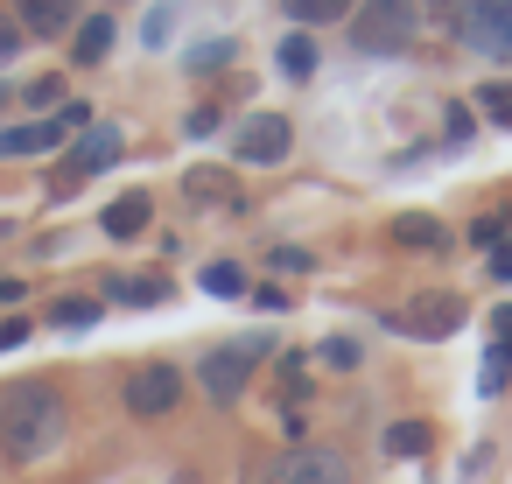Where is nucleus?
Returning a JSON list of instances; mask_svg holds the SVG:
<instances>
[{
    "label": "nucleus",
    "mask_w": 512,
    "mask_h": 484,
    "mask_svg": "<svg viewBox=\"0 0 512 484\" xmlns=\"http://www.w3.org/2000/svg\"><path fill=\"white\" fill-rule=\"evenodd\" d=\"M64 442V400L43 379H22L0 393V456L8 463H43Z\"/></svg>",
    "instance_id": "1"
},
{
    "label": "nucleus",
    "mask_w": 512,
    "mask_h": 484,
    "mask_svg": "<svg viewBox=\"0 0 512 484\" xmlns=\"http://www.w3.org/2000/svg\"><path fill=\"white\" fill-rule=\"evenodd\" d=\"M113 36H120V29H113V15H92V22H78V43H71V57H78V64H99V57L113 50Z\"/></svg>",
    "instance_id": "13"
},
{
    "label": "nucleus",
    "mask_w": 512,
    "mask_h": 484,
    "mask_svg": "<svg viewBox=\"0 0 512 484\" xmlns=\"http://www.w3.org/2000/svg\"><path fill=\"white\" fill-rule=\"evenodd\" d=\"M15 22L22 36H64L78 22V0H15Z\"/></svg>",
    "instance_id": "10"
},
{
    "label": "nucleus",
    "mask_w": 512,
    "mask_h": 484,
    "mask_svg": "<svg viewBox=\"0 0 512 484\" xmlns=\"http://www.w3.org/2000/svg\"><path fill=\"white\" fill-rule=\"evenodd\" d=\"M0 99H8V92H0Z\"/></svg>",
    "instance_id": "32"
},
{
    "label": "nucleus",
    "mask_w": 512,
    "mask_h": 484,
    "mask_svg": "<svg viewBox=\"0 0 512 484\" xmlns=\"http://www.w3.org/2000/svg\"><path fill=\"white\" fill-rule=\"evenodd\" d=\"M491 274H498V281H512V246H498V253H491Z\"/></svg>",
    "instance_id": "31"
},
{
    "label": "nucleus",
    "mask_w": 512,
    "mask_h": 484,
    "mask_svg": "<svg viewBox=\"0 0 512 484\" xmlns=\"http://www.w3.org/2000/svg\"><path fill=\"white\" fill-rule=\"evenodd\" d=\"M148 218H155V204H148L141 190H127V197H113V204H106V239H141V232H148Z\"/></svg>",
    "instance_id": "12"
},
{
    "label": "nucleus",
    "mask_w": 512,
    "mask_h": 484,
    "mask_svg": "<svg viewBox=\"0 0 512 484\" xmlns=\"http://www.w3.org/2000/svg\"><path fill=\"white\" fill-rule=\"evenodd\" d=\"M274 267H281V274H302V267H309V253H295V246H281V253H274Z\"/></svg>",
    "instance_id": "29"
},
{
    "label": "nucleus",
    "mask_w": 512,
    "mask_h": 484,
    "mask_svg": "<svg viewBox=\"0 0 512 484\" xmlns=\"http://www.w3.org/2000/svg\"><path fill=\"white\" fill-rule=\"evenodd\" d=\"M64 120H29V127H0V155H43V148H64Z\"/></svg>",
    "instance_id": "11"
},
{
    "label": "nucleus",
    "mask_w": 512,
    "mask_h": 484,
    "mask_svg": "<svg viewBox=\"0 0 512 484\" xmlns=\"http://www.w3.org/2000/svg\"><path fill=\"white\" fill-rule=\"evenodd\" d=\"M113 162H120V127H85L78 148H71V162H64V176H57V190H78L85 176H99Z\"/></svg>",
    "instance_id": "7"
},
{
    "label": "nucleus",
    "mask_w": 512,
    "mask_h": 484,
    "mask_svg": "<svg viewBox=\"0 0 512 484\" xmlns=\"http://www.w3.org/2000/svg\"><path fill=\"white\" fill-rule=\"evenodd\" d=\"M323 358H330V365H358V344H351V337H330Z\"/></svg>",
    "instance_id": "27"
},
{
    "label": "nucleus",
    "mask_w": 512,
    "mask_h": 484,
    "mask_svg": "<svg viewBox=\"0 0 512 484\" xmlns=\"http://www.w3.org/2000/svg\"><path fill=\"white\" fill-rule=\"evenodd\" d=\"M484 113L491 120H512V85H484Z\"/></svg>",
    "instance_id": "24"
},
{
    "label": "nucleus",
    "mask_w": 512,
    "mask_h": 484,
    "mask_svg": "<svg viewBox=\"0 0 512 484\" xmlns=\"http://www.w3.org/2000/svg\"><path fill=\"white\" fill-rule=\"evenodd\" d=\"M505 372H512V344H491V351H484V393H498Z\"/></svg>",
    "instance_id": "23"
},
{
    "label": "nucleus",
    "mask_w": 512,
    "mask_h": 484,
    "mask_svg": "<svg viewBox=\"0 0 512 484\" xmlns=\"http://www.w3.org/2000/svg\"><path fill=\"white\" fill-rule=\"evenodd\" d=\"M50 323H57V330H85V323H99V302H57Z\"/></svg>",
    "instance_id": "21"
},
{
    "label": "nucleus",
    "mask_w": 512,
    "mask_h": 484,
    "mask_svg": "<svg viewBox=\"0 0 512 484\" xmlns=\"http://www.w3.org/2000/svg\"><path fill=\"white\" fill-rule=\"evenodd\" d=\"M288 120L281 113H253V120H239V162H260V169H274L281 155H288Z\"/></svg>",
    "instance_id": "9"
},
{
    "label": "nucleus",
    "mask_w": 512,
    "mask_h": 484,
    "mask_svg": "<svg viewBox=\"0 0 512 484\" xmlns=\"http://www.w3.org/2000/svg\"><path fill=\"white\" fill-rule=\"evenodd\" d=\"M393 330H407V337H456L463 330V295H414L400 316H393Z\"/></svg>",
    "instance_id": "6"
},
{
    "label": "nucleus",
    "mask_w": 512,
    "mask_h": 484,
    "mask_svg": "<svg viewBox=\"0 0 512 484\" xmlns=\"http://www.w3.org/2000/svg\"><path fill=\"white\" fill-rule=\"evenodd\" d=\"M456 36L477 57L512 64V0H456Z\"/></svg>",
    "instance_id": "3"
},
{
    "label": "nucleus",
    "mask_w": 512,
    "mask_h": 484,
    "mask_svg": "<svg viewBox=\"0 0 512 484\" xmlns=\"http://www.w3.org/2000/svg\"><path fill=\"white\" fill-rule=\"evenodd\" d=\"M22 99H29V106H57V99H64V85H57V78H36Z\"/></svg>",
    "instance_id": "25"
},
{
    "label": "nucleus",
    "mask_w": 512,
    "mask_h": 484,
    "mask_svg": "<svg viewBox=\"0 0 512 484\" xmlns=\"http://www.w3.org/2000/svg\"><path fill=\"white\" fill-rule=\"evenodd\" d=\"M183 190H190L197 204H232V176H225V169H190Z\"/></svg>",
    "instance_id": "16"
},
{
    "label": "nucleus",
    "mask_w": 512,
    "mask_h": 484,
    "mask_svg": "<svg viewBox=\"0 0 512 484\" xmlns=\"http://www.w3.org/2000/svg\"><path fill=\"white\" fill-rule=\"evenodd\" d=\"M176 400H183V372H176V365H134V372H127V414L162 421Z\"/></svg>",
    "instance_id": "5"
},
{
    "label": "nucleus",
    "mask_w": 512,
    "mask_h": 484,
    "mask_svg": "<svg viewBox=\"0 0 512 484\" xmlns=\"http://www.w3.org/2000/svg\"><path fill=\"white\" fill-rule=\"evenodd\" d=\"M491 344H512V302H505V309L491 316Z\"/></svg>",
    "instance_id": "30"
},
{
    "label": "nucleus",
    "mask_w": 512,
    "mask_h": 484,
    "mask_svg": "<svg viewBox=\"0 0 512 484\" xmlns=\"http://www.w3.org/2000/svg\"><path fill=\"white\" fill-rule=\"evenodd\" d=\"M260 337H246V344H218V351H204V365H197V386L218 400V407H232L239 393H246V379H253V365H260Z\"/></svg>",
    "instance_id": "4"
},
{
    "label": "nucleus",
    "mask_w": 512,
    "mask_h": 484,
    "mask_svg": "<svg viewBox=\"0 0 512 484\" xmlns=\"http://www.w3.org/2000/svg\"><path fill=\"white\" fill-rule=\"evenodd\" d=\"M274 484H351V463L337 449H288L274 463Z\"/></svg>",
    "instance_id": "8"
},
{
    "label": "nucleus",
    "mask_w": 512,
    "mask_h": 484,
    "mask_svg": "<svg viewBox=\"0 0 512 484\" xmlns=\"http://www.w3.org/2000/svg\"><path fill=\"white\" fill-rule=\"evenodd\" d=\"M218 64H232V36H218V43H197V50H190V71H218Z\"/></svg>",
    "instance_id": "22"
},
{
    "label": "nucleus",
    "mask_w": 512,
    "mask_h": 484,
    "mask_svg": "<svg viewBox=\"0 0 512 484\" xmlns=\"http://www.w3.org/2000/svg\"><path fill=\"white\" fill-rule=\"evenodd\" d=\"M421 449H428V428L421 421H393L386 428V456H421Z\"/></svg>",
    "instance_id": "18"
},
{
    "label": "nucleus",
    "mask_w": 512,
    "mask_h": 484,
    "mask_svg": "<svg viewBox=\"0 0 512 484\" xmlns=\"http://www.w3.org/2000/svg\"><path fill=\"white\" fill-rule=\"evenodd\" d=\"M106 295H113V302H134V309H155L169 288H162V281H106Z\"/></svg>",
    "instance_id": "17"
},
{
    "label": "nucleus",
    "mask_w": 512,
    "mask_h": 484,
    "mask_svg": "<svg viewBox=\"0 0 512 484\" xmlns=\"http://www.w3.org/2000/svg\"><path fill=\"white\" fill-rule=\"evenodd\" d=\"M22 43H29V36H22V22H8V15H0V64H8Z\"/></svg>",
    "instance_id": "26"
},
{
    "label": "nucleus",
    "mask_w": 512,
    "mask_h": 484,
    "mask_svg": "<svg viewBox=\"0 0 512 484\" xmlns=\"http://www.w3.org/2000/svg\"><path fill=\"white\" fill-rule=\"evenodd\" d=\"M421 29V0H358V22H351V50L365 57H400Z\"/></svg>",
    "instance_id": "2"
},
{
    "label": "nucleus",
    "mask_w": 512,
    "mask_h": 484,
    "mask_svg": "<svg viewBox=\"0 0 512 484\" xmlns=\"http://www.w3.org/2000/svg\"><path fill=\"white\" fill-rule=\"evenodd\" d=\"M281 8H288L302 29H316V22H344V15L358 8V0H281Z\"/></svg>",
    "instance_id": "15"
},
{
    "label": "nucleus",
    "mask_w": 512,
    "mask_h": 484,
    "mask_svg": "<svg viewBox=\"0 0 512 484\" xmlns=\"http://www.w3.org/2000/svg\"><path fill=\"white\" fill-rule=\"evenodd\" d=\"M281 71H288V78H309V71H316V43H309V36H288V43H281Z\"/></svg>",
    "instance_id": "19"
},
{
    "label": "nucleus",
    "mask_w": 512,
    "mask_h": 484,
    "mask_svg": "<svg viewBox=\"0 0 512 484\" xmlns=\"http://www.w3.org/2000/svg\"><path fill=\"white\" fill-rule=\"evenodd\" d=\"M393 239H400V246H421V253H442V246H449V232H442L435 218H421V211L393 218Z\"/></svg>",
    "instance_id": "14"
},
{
    "label": "nucleus",
    "mask_w": 512,
    "mask_h": 484,
    "mask_svg": "<svg viewBox=\"0 0 512 484\" xmlns=\"http://www.w3.org/2000/svg\"><path fill=\"white\" fill-rule=\"evenodd\" d=\"M435 8H442V0H435Z\"/></svg>",
    "instance_id": "33"
},
{
    "label": "nucleus",
    "mask_w": 512,
    "mask_h": 484,
    "mask_svg": "<svg viewBox=\"0 0 512 484\" xmlns=\"http://www.w3.org/2000/svg\"><path fill=\"white\" fill-rule=\"evenodd\" d=\"M22 337H29V323H22V316H8V323H0V351H15Z\"/></svg>",
    "instance_id": "28"
},
{
    "label": "nucleus",
    "mask_w": 512,
    "mask_h": 484,
    "mask_svg": "<svg viewBox=\"0 0 512 484\" xmlns=\"http://www.w3.org/2000/svg\"><path fill=\"white\" fill-rule=\"evenodd\" d=\"M204 288H211V295H246V274H239L232 260H211V267H204Z\"/></svg>",
    "instance_id": "20"
}]
</instances>
